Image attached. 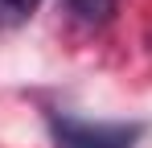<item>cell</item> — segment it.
<instances>
[{"instance_id":"6da1fadb","label":"cell","mask_w":152,"mask_h":148,"mask_svg":"<svg viewBox=\"0 0 152 148\" xmlns=\"http://www.w3.org/2000/svg\"><path fill=\"white\" fill-rule=\"evenodd\" d=\"M53 148H136L144 136V123H91L78 115H50Z\"/></svg>"},{"instance_id":"7a4b0ae2","label":"cell","mask_w":152,"mask_h":148,"mask_svg":"<svg viewBox=\"0 0 152 148\" xmlns=\"http://www.w3.org/2000/svg\"><path fill=\"white\" fill-rule=\"evenodd\" d=\"M62 8H66V17L82 29H103V25L115 17V8H119V0H62Z\"/></svg>"},{"instance_id":"3957f363","label":"cell","mask_w":152,"mask_h":148,"mask_svg":"<svg viewBox=\"0 0 152 148\" xmlns=\"http://www.w3.org/2000/svg\"><path fill=\"white\" fill-rule=\"evenodd\" d=\"M37 8H41V0H0V33L4 29H21Z\"/></svg>"}]
</instances>
